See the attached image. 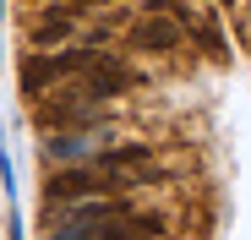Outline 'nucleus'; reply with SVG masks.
<instances>
[{
  "instance_id": "f257e3e1",
  "label": "nucleus",
  "mask_w": 251,
  "mask_h": 240,
  "mask_svg": "<svg viewBox=\"0 0 251 240\" xmlns=\"http://www.w3.org/2000/svg\"><path fill=\"white\" fill-rule=\"evenodd\" d=\"M115 191H131L126 175H104V169H60L44 186V202H82V196H115Z\"/></svg>"
},
{
  "instance_id": "f03ea898",
  "label": "nucleus",
  "mask_w": 251,
  "mask_h": 240,
  "mask_svg": "<svg viewBox=\"0 0 251 240\" xmlns=\"http://www.w3.org/2000/svg\"><path fill=\"white\" fill-rule=\"evenodd\" d=\"M93 169H104V175H126L131 186H142V180H148V169H153V147H148V142H120V147H99Z\"/></svg>"
},
{
  "instance_id": "7ed1b4c3",
  "label": "nucleus",
  "mask_w": 251,
  "mask_h": 240,
  "mask_svg": "<svg viewBox=\"0 0 251 240\" xmlns=\"http://www.w3.org/2000/svg\"><path fill=\"white\" fill-rule=\"evenodd\" d=\"M180 22L175 17H142L137 27H131V49H148V55H164V49H175L180 44Z\"/></svg>"
},
{
  "instance_id": "20e7f679",
  "label": "nucleus",
  "mask_w": 251,
  "mask_h": 240,
  "mask_svg": "<svg viewBox=\"0 0 251 240\" xmlns=\"http://www.w3.org/2000/svg\"><path fill=\"white\" fill-rule=\"evenodd\" d=\"M137 88V71L126 60H88V93L93 98H109V93H126Z\"/></svg>"
},
{
  "instance_id": "39448f33",
  "label": "nucleus",
  "mask_w": 251,
  "mask_h": 240,
  "mask_svg": "<svg viewBox=\"0 0 251 240\" xmlns=\"http://www.w3.org/2000/svg\"><path fill=\"white\" fill-rule=\"evenodd\" d=\"M71 27H76V11H44L33 22V44H60V38H71Z\"/></svg>"
},
{
  "instance_id": "423d86ee",
  "label": "nucleus",
  "mask_w": 251,
  "mask_h": 240,
  "mask_svg": "<svg viewBox=\"0 0 251 240\" xmlns=\"http://www.w3.org/2000/svg\"><path fill=\"white\" fill-rule=\"evenodd\" d=\"M55 55H33L27 66H22V93H44V82H55Z\"/></svg>"
},
{
  "instance_id": "0eeeda50",
  "label": "nucleus",
  "mask_w": 251,
  "mask_h": 240,
  "mask_svg": "<svg viewBox=\"0 0 251 240\" xmlns=\"http://www.w3.org/2000/svg\"><path fill=\"white\" fill-rule=\"evenodd\" d=\"M82 153V137H60V142H50V158H76Z\"/></svg>"
},
{
  "instance_id": "6e6552de",
  "label": "nucleus",
  "mask_w": 251,
  "mask_h": 240,
  "mask_svg": "<svg viewBox=\"0 0 251 240\" xmlns=\"http://www.w3.org/2000/svg\"><path fill=\"white\" fill-rule=\"evenodd\" d=\"M224 6H235V0H224Z\"/></svg>"
}]
</instances>
